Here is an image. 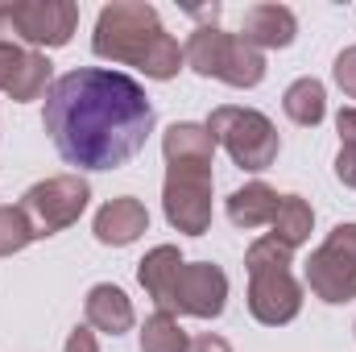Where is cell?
Returning a JSON list of instances; mask_svg holds the SVG:
<instances>
[{
  "label": "cell",
  "mask_w": 356,
  "mask_h": 352,
  "mask_svg": "<svg viewBox=\"0 0 356 352\" xmlns=\"http://www.w3.org/2000/svg\"><path fill=\"white\" fill-rule=\"evenodd\" d=\"M336 129H340V145H356V108H340Z\"/></svg>",
  "instance_id": "d4e9b609"
},
{
  "label": "cell",
  "mask_w": 356,
  "mask_h": 352,
  "mask_svg": "<svg viewBox=\"0 0 356 352\" xmlns=\"http://www.w3.org/2000/svg\"><path fill=\"white\" fill-rule=\"evenodd\" d=\"M42 125L67 166L116 170L145 150L154 104L137 79L120 71L79 67L50 83Z\"/></svg>",
  "instance_id": "6da1fadb"
},
{
  "label": "cell",
  "mask_w": 356,
  "mask_h": 352,
  "mask_svg": "<svg viewBox=\"0 0 356 352\" xmlns=\"http://www.w3.org/2000/svg\"><path fill=\"white\" fill-rule=\"evenodd\" d=\"M63 352H99L95 332H91V328H75V332L67 336V349H63Z\"/></svg>",
  "instance_id": "cb8c5ba5"
},
{
  "label": "cell",
  "mask_w": 356,
  "mask_h": 352,
  "mask_svg": "<svg viewBox=\"0 0 356 352\" xmlns=\"http://www.w3.org/2000/svg\"><path fill=\"white\" fill-rule=\"evenodd\" d=\"M282 108H286V116L294 120V125H302V129H315L323 116H327V91L319 79H311V75H302V79H294L286 95H282Z\"/></svg>",
  "instance_id": "d6986e66"
},
{
  "label": "cell",
  "mask_w": 356,
  "mask_h": 352,
  "mask_svg": "<svg viewBox=\"0 0 356 352\" xmlns=\"http://www.w3.org/2000/svg\"><path fill=\"white\" fill-rule=\"evenodd\" d=\"M336 178L356 191V145H340V154H336Z\"/></svg>",
  "instance_id": "603a6c76"
},
{
  "label": "cell",
  "mask_w": 356,
  "mask_h": 352,
  "mask_svg": "<svg viewBox=\"0 0 356 352\" xmlns=\"http://www.w3.org/2000/svg\"><path fill=\"white\" fill-rule=\"evenodd\" d=\"M0 13L25 46H67L79 25L75 0H8L0 4Z\"/></svg>",
  "instance_id": "9c48e42d"
},
{
  "label": "cell",
  "mask_w": 356,
  "mask_h": 352,
  "mask_svg": "<svg viewBox=\"0 0 356 352\" xmlns=\"http://www.w3.org/2000/svg\"><path fill=\"white\" fill-rule=\"evenodd\" d=\"M83 315H88L91 332H104V336H124L133 328V303L120 286L112 282H99L91 286L88 298H83Z\"/></svg>",
  "instance_id": "5bb4252c"
},
{
  "label": "cell",
  "mask_w": 356,
  "mask_h": 352,
  "mask_svg": "<svg viewBox=\"0 0 356 352\" xmlns=\"http://www.w3.org/2000/svg\"><path fill=\"white\" fill-rule=\"evenodd\" d=\"M191 349V336L182 332L178 315L170 311H154L141 328V352H186Z\"/></svg>",
  "instance_id": "ffe728a7"
},
{
  "label": "cell",
  "mask_w": 356,
  "mask_h": 352,
  "mask_svg": "<svg viewBox=\"0 0 356 352\" xmlns=\"http://www.w3.org/2000/svg\"><path fill=\"white\" fill-rule=\"evenodd\" d=\"M33 241H38V237H33L25 211H21V207H0V257H13V253H21V249L33 245Z\"/></svg>",
  "instance_id": "44dd1931"
},
{
  "label": "cell",
  "mask_w": 356,
  "mask_h": 352,
  "mask_svg": "<svg viewBox=\"0 0 356 352\" xmlns=\"http://www.w3.org/2000/svg\"><path fill=\"white\" fill-rule=\"evenodd\" d=\"M298 33V17L286 4H253L241 17V38L253 50H282Z\"/></svg>",
  "instance_id": "4fadbf2b"
},
{
  "label": "cell",
  "mask_w": 356,
  "mask_h": 352,
  "mask_svg": "<svg viewBox=\"0 0 356 352\" xmlns=\"http://www.w3.org/2000/svg\"><path fill=\"white\" fill-rule=\"evenodd\" d=\"M186 352H232V349H228V340H220V336H211V332H207V336H195Z\"/></svg>",
  "instance_id": "484cf974"
},
{
  "label": "cell",
  "mask_w": 356,
  "mask_h": 352,
  "mask_svg": "<svg viewBox=\"0 0 356 352\" xmlns=\"http://www.w3.org/2000/svg\"><path fill=\"white\" fill-rule=\"evenodd\" d=\"M224 303H228V273L220 265L182 262L170 303H166L170 315L178 311V315H195V319H216V315H224Z\"/></svg>",
  "instance_id": "30bf717a"
},
{
  "label": "cell",
  "mask_w": 356,
  "mask_h": 352,
  "mask_svg": "<svg viewBox=\"0 0 356 352\" xmlns=\"http://www.w3.org/2000/svg\"><path fill=\"white\" fill-rule=\"evenodd\" d=\"M162 211L170 228L203 237L211 228V166H166Z\"/></svg>",
  "instance_id": "ba28073f"
},
{
  "label": "cell",
  "mask_w": 356,
  "mask_h": 352,
  "mask_svg": "<svg viewBox=\"0 0 356 352\" xmlns=\"http://www.w3.org/2000/svg\"><path fill=\"white\" fill-rule=\"evenodd\" d=\"M178 269H182V253H178L175 245H158V249H149L145 262L137 265V282H141L145 294L158 303V311H166V303H170V290H175Z\"/></svg>",
  "instance_id": "e0dca14e"
},
{
  "label": "cell",
  "mask_w": 356,
  "mask_h": 352,
  "mask_svg": "<svg viewBox=\"0 0 356 352\" xmlns=\"http://www.w3.org/2000/svg\"><path fill=\"white\" fill-rule=\"evenodd\" d=\"M88 199H91L88 178H79V175H54V178L33 182V186L21 195V203H17V207L25 211V220H29L33 237L42 241V237H54V232L71 228V224L83 216Z\"/></svg>",
  "instance_id": "8992f818"
},
{
  "label": "cell",
  "mask_w": 356,
  "mask_h": 352,
  "mask_svg": "<svg viewBox=\"0 0 356 352\" xmlns=\"http://www.w3.org/2000/svg\"><path fill=\"white\" fill-rule=\"evenodd\" d=\"M207 133H211L216 145L228 150V158L241 170H269L277 162V150H282V137H277L273 120L257 108L220 104L207 116Z\"/></svg>",
  "instance_id": "5b68a950"
},
{
  "label": "cell",
  "mask_w": 356,
  "mask_h": 352,
  "mask_svg": "<svg viewBox=\"0 0 356 352\" xmlns=\"http://www.w3.org/2000/svg\"><path fill=\"white\" fill-rule=\"evenodd\" d=\"M332 75H336V83H340V91H344L348 99H356V46H348V50H340V58H336Z\"/></svg>",
  "instance_id": "7402d4cb"
},
{
  "label": "cell",
  "mask_w": 356,
  "mask_h": 352,
  "mask_svg": "<svg viewBox=\"0 0 356 352\" xmlns=\"http://www.w3.org/2000/svg\"><path fill=\"white\" fill-rule=\"evenodd\" d=\"M249 269V315L266 328H286L302 311V286L290 273V249L273 237H261L245 253Z\"/></svg>",
  "instance_id": "3957f363"
},
{
  "label": "cell",
  "mask_w": 356,
  "mask_h": 352,
  "mask_svg": "<svg viewBox=\"0 0 356 352\" xmlns=\"http://www.w3.org/2000/svg\"><path fill=\"white\" fill-rule=\"evenodd\" d=\"M269 228H273L269 237L294 253L298 245H307V241H311V228H315V207H311L302 195H282V199H277V211H273V224H269Z\"/></svg>",
  "instance_id": "ac0fdd59"
},
{
  "label": "cell",
  "mask_w": 356,
  "mask_h": 352,
  "mask_svg": "<svg viewBox=\"0 0 356 352\" xmlns=\"http://www.w3.org/2000/svg\"><path fill=\"white\" fill-rule=\"evenodd\" d=\"M54 63L29 46H17L13 38H0V91L17 104H29L50 91Z\"/></svg>",
  "instance_id": "8fae6325"
},
{
  "label": "cell",
  "mask_w": 356,
  "mask_h": 352,
  "mask_svg": "<svg viewBox=\"0 0 356 352\" xmlns=\"http://www.w3.org/2000/svg\"><path fill=\"white\" fill-rule=\"evenodd\" d=\"M0 38H8V25H4V13H0Z\"/></svg>",
  "instance_id": "4316f807"
},
{
  "label": "cell",
  "mask_w": 356,
  "mask_h": 352,
  "mask_svg": "<svg viewBox=\"0 0 356 352\" xmlns=\"http://www.w3.org/2000/svg\"><path fill=\"white\" fill-rule=\"evenodd\" d=\"M277 199H282V195H277L273 186H266V182H245L241 191L228 195V220H232L236 228H245V232L266 228V224H273Z\"/></svg>",
  "instance_id": "2e32d148"
},
{
  "label": "cell",
  "mask_w": 356,
  "mask_h": 352,
  "mask_svg": "<svg viewBox=\"0 0 356 352\" xmlns=\"http://www.w3.org/2000/svg\"><path fill=\"white\" fill-rule=\"evenodd\" d=\"M91 232H95V241H99V245L124 249V245H133L141 232H149V211H145V203H141V199H133V195L108 199V203L95 211Z\"/></svg>",
  "instance_id": "7c38bea8"
},
{
  "label": "cell",
  "mask_w": 356,
  "mask_h": 352,
  "mask_svg": "<svg viewBox=\"0 0 356 352\" xmlns=\"http://www.w3.org/2000/svg\"><path fill=\"white\" fill-rule=\"evenodd\" d=\"M162 154H166V166H211L216 141H211L207 125L175 120V125L162 133Z\"/></svg>",
  "instance_id": "9a60e30c"
},
{
  "label": "cell",
  "mask_w": 356,
  "mask_h": 352,
  "mask_svg": "<svg viewBox=\"0 0 356 352\" xmlns=\"http://www.w3.org/2000/svg\"><path fill=\"white\" fill-rule=\"evenodd\" d=\"M307 286L323 303L356 298V224H336L327 241L307 257Z\"/></svg>",
  "instance_id": "52a82bcc"
},
{
  "label": "cell",
  "mask_w": 356,
  "mask_h": 352,
  "mask_svg": "<svg viewBox=\"0 0 356 352\" xmlns=\"http://www.w3.org/2000/svg\"><path fill=\"white\" fill-rule=\"evenodd\" d=\"M91 50L104 63H124L145 71V79H175L182 71V46L166 33L162 17L145 0H112L95 17Z\"/></svg>",
  "instance_id": "7a4b0ae2"
},
{
  "label": "cell",
  "mask_w": 356,
  "mask_h": 352,
  "mask_svg": "<svg viewBox=\"0 0 356 352\" xmlns=\"http://www.w3.org/2000/svg\"><path fill=\"white\" fill-rule=\"evenodd\" d=\"M182 58L195 75L220 79L228 88H257L266 79V54L253 50L241 33H224L216 25H199L186 38Z\"/></svg>",
  "instance_id": "277c9868"
}]
</instances>
